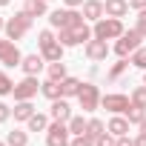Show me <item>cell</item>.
<instances>
[{
	"instance_id": "4",
	"label": "cell",
	"mask_w": 146,
	"mask_h": 146,
	"mask_svg": "<svg viewBox=\"0 0 146 146\" xmlns=\"http://www.w3.org/2000/svg\"><path fill=\"white\" fill-rule=\"evenodd\" d=\"M140 40H143V35H140L137 29L123 32V35L117 37V43H115V54H117V57H129L135 49H140Z\"/></svg>"
},
{
	"instance_id": "20",
	"label": "cell",
	"mask_w": 146,
	"mask_h": 146,
	"mask_svg": "<svg viewBox=\"0 0 146 146\" xmlns=\"http://www.w3.org/2000/svg\"><path fill=\"white\" fill-rule=\"evenodd\" d=\"M26 126H29V132H46V129H49V117L40 115V112H35V115L26 120Z\"/></svg>"
},
{
	"instance_id": "22",
	"label": "cell",
	"mask_w": 146,
	"mask_h": 146,
	"mask_svg": "<svg viewBox=\"0 0 146 146\" xmlns=\"http://www.w3.org/2000/svg\"><path fill=\"white\" fill-rule=\"evenodd\" d=\"M46 3H49V0H26L23 12H29L32 17H43L46 15Z\"/></svg>"
},
{
	"instance_id": "42",
	"label": "cell",
	"mask_w": 146,
	"mask_h": 146,
	"mask_svg": "<svg viewBox=\"0 0 146 146\" xmlns=\"http://www.w3.org/2000/svg\"><path fill=\"white\" fill-rule=\"evenodd\" d=\"M6 29V20H3V15H0V32H3Z\"/></svg>"
},
{
	"instance_id": "16",
	"label": "cell",
	"mask_w": 146,
	"mask_h": 146,
	"mask_svg": "<svg viewBox=\"0 0 146 146\" xmlns=\"http://www.w3.org/2000/svg\"><path fill=\"white\" fill-rule=\"evenodd\" d=\"M12 115H15V120H29V117L35 115L32 100H17V103H15V109H12Z\"/></svg>"
},
{
	"instance_id": "39",
	"label": "cell",
	"mask_w": 146,
	"mask_h": 146,
	"mask_svg": "<svg viewBox=\"0 0 146 146\" xmlns=\"http://www.w3.org/2000/svg\"><path fill=\"white\" fill-rule=\"evenodd\" d=\"M63 3H66L69 9H78V6H83V3H86V0H63Z\"/></svg>"
},
{
	"instance_id": "1",
	"label": "cell",
	"mask_w": 146,
	"mask_h": 146,
	"mask_svg": "<svg viewBox=\"0 0 146 146\" xmlns=\"http://www.w3.org/2000/svg\"><path fill=\"white\" fill-rule=\"evenodd\" d=\"M92 32H95V37H98V40H117L126 29H123L120 17H106V15H103V17L95 23V29H92Z\"/></svg>"
},
{
	"instance_id": "35",
	"label": "cell",
	"mask_w": 146,
	"mask_h": 146,
	"mask_svg": "<svg viewBox=\"0 0 146 146\" xmlns=\"http://www.w3.org/2000/svg\"><path fill=\"white\" fill-rule=\"evenodd\" d=\"M135 29L146 37V9H140V12H137V26H135Z\"/></svg>"
},
{
	"instance_id": "26",
	"label": "cell",
	"mask_w": 146,
	"mask_h": 146,
	"mask_svg": "<svg viewBox=\"0 0 146 146\" xmlns=\"http://www.w3.org/2000/svg\"><path fill=\"white\" fill-rule=\"evenodd\" d=\"M49 78H52V80H63V78H66V63H63V60L49 63Z\"/></svg>"
},
{
	"instance_id": "5",
	"label": "cell",
	"mask_w": 146,
	"mask_h": 146,
	"mask_svg": "<svg viewBox=\"0 0 146 146\" xmlns=\"http://www.w3.org/2000/svg\"><path fill=\"white\" fill-rule=\"evenodd\" d=\"M72 132H69V126L66 123H60V120H52L49 123V129H46V146H69L72 143V137H69Z\"/></svg>"
},
{
	"instance_id": "2",
	"label": "cell",
	"mask_w": 146,
	"mask_h": 146,
	"mask_svg": "<svg viewBox=\"0 0 146 146\" xmlns=\"http://www.w3.org/2000/svg\"><path fill=\"white\" fill-rule=\"evenodd\" d=\"M86 17L80 15V12H75V9H54L52 15H49V23L54 26V29H75V26H80Z\"/></svg>"
},
{
	"instance_id": "18",
	"label": "cell",
	"mask_w": 146,
	"mask_h": 146,
	"mask_svg": "<svg viewBox=\"0 0 146 146\" xmlns=\"http://www.w3.org/2000/svg\"><path fill=\"white\" fill-rule=\"evenodd\" d=\"M63 49H66V46H63L60 40H54L52 46H46V49H40V52H43L46 63H54V60H63Z\"/></svg>"
},
{
	"instance_id": "41",
	"label": "cell",
	"mask_w": 146,
	"mask_h": 146,
	"mask_svg": "<svg viewBox=\"0 0 146 146\" xmlns=\"http://www.w3.org/2000/svg\"><path fill=\"white\" fill-rule=\"evenodd\" d=\"M140 132H146V115H143V120H140Z\"/></svg>"
},
{
	"instance_id": "25",
	"label": "cell",
	"mask_w": 146,
	"mask_h": 146,
	"mask_svg": "<svg viewBox=\"0 0 146 146\" xmlns=\"http://www.w3.org/2000/svg\"><path fill=\"white\" fill-rule=\"evenodd\" d=\"M6 143H9V146H26V143H29V135L20 132V129H15V132L6 135Z\"/></svg>"
},
{
	"instance_id": "9",
	"label": "cell",
	"mask_w": 146,
	"mask_h": 146,
	"mask_svg": "<svg viewBox=\"0 0 146 146\" xmlns=\"http://www.w3.org/2000/svg\"><path fill=\"white\" fill-rule=\"evenodd\" d=\"M0 63L9 66V69L23 63V54H20V49H17L15 40H6V43H3V49H0Z\"/></svg>"
},
{
	"instance_id": "15",
	"label": "cell",
	"mask_w": 146,
	"mask_h": 146,
	"mask_svg": "<svg viewBox=\"0 0 146 146\" xmlns=\"http://www.w3.org/2000/svg\"><path fill=\"white\" fill-rule=\"evenodd\" d=\"M103 9H106V17H123L129 12V0H106Z\"/></svg>"
},
{
	"instance_id": "11",
	"label": "cell",
	"mask_w": 146,
	"mask_h": 146,
	"mask_svg": "<svg viewBox=\"0 0 146 146\" xmlns=\"http://www.w3.org/2000/svg\"><path fill=\"white\" fill-rule=\"evenodd\" d=\"M106 54H109V43H106V40L92 37V40L86 43V57H89V60H106Z\"/></svg>"
},
{
	"instance_id": "29",
	"label": "cell",
	"mask_w": 146,
	"mask_h": 146,
	"mask_svg": "<svg viewBox=\"0 0 146 146\" xmlns=\"http://www.w3.org/2000/svg\"><path fill=\"white\" fill-rule=\"evenodd\" d=\"M57 40L69 49V46H78V37H75V32L72 29H60V35H57Z\"/></svg>"
},
{
	"instance_id": "14",
	"label": "cell",
	"mask_w": 146,
	"mask_h": 146,
	"mask_svg": "<svg viewBox=\"0 0 146 146\" xmlns=\"http://www.w3.org/2000/svg\"><path fill=\"white\" fill-rule=\"evenodd\" d=\"M129 120H126V115H115L112 120H109V126H106V132H112L115 137H123V135H129Z\"/></svg>"
},
{
	"instance_id": "43",
	"label": "cell",
	"mask_w": 146,
	"mask_h": 146,
	"mask_svg": "<svg viewBox=\"0 0 146 146\" xmlns=\"http://www.w3.org/2000/svg\"><path fill=\"white\" fill-rule=\"evenodd\" d=\"M9 3H12V0H0V6H9Z\"/></svg>"
},
{
	"instance_id": "34",
	"label": "cell",
	"mask_w": 146,
	"mask_h": 146,
	"mask_svg": "<svg viewBox=\"0 0 146 146\" xmlns=\"http://www.w3.org/2000/svg\"><path fill=\"white\" fill-rule=\"evenodd\" d=\"M69 146H95V140H92L89 135H75Z\"/></svg>"
},
{
	"instance_id": "38",
	"label": "cell",
	"mask_w": 146,
	"mask_h": 146,
	"mask_svg": "<svg viewBox=\"0 0 146 146\" xmlns=\"http://www.w3.org/2000/svg\"><path fill=\"white\" fill-rule=\"evenodd\" d=\"M129 6H132V9H137V12H140V9H146V0H129Z\"/></svg>"
},
{
	"instance_id": "27",
	"label": "cell",
	"mask_w": 146,
	"mask_h": 146,
	"mask_svg": "<svg viewBox=\"0 0 146 146\" xmlns=\"http://www.w3.org/2000/svg\"><path fill=\"white\" fill-rule=\"evenodd\" d=\"M143 115H146V109H140V106H135V103L126 109V120H129V123H135V126H140Z\"/></svg>"
},
{
	"instance_id": "32",
	"label": "cell",
	"mask_w": 146,
	"mask_h": 146,
	"mask_svg": "<svg viewBox=\"0 0 146 146\" xmlns=\"http://www.w3.org/2000/svg\"><path fill=\"white\" fill-rule=\"evenodd\" d=\"M54 40H57V37H54V35H52L49 29H43V32L37 35V43H40V49H46V46H52Z\"/></svg>"
},
{
	"instance_id": "31",
	"label": "cell",
	"mask_w": 146,
	"mask_h": 146,
	"mask_svg": "<svg viewBox=\"0 0 146 146\" xmlns=\"http://www.w3.org/2000/svg\"><path fill=\"white\" fill-rule=\"evenodd\" d=\"M126 66H129V60H126V57H120V60H117V63L112 66V72H109V78H112V80H115V78H120L123 72H126Z\"/></svg>"
},
{
	"instance_id": "28",
	"label": "cell",
	"mask_w": 146,
	"mask_h": 146,
	"mask_svg": "<svg viewBox=\"0 0 146 146\" xmlns=\"http://www.w3.org/2000/svg\"><path fill=\"white\" fill-rule=\"evenodd\" d=\"M12 92H15V83H12V78L6 75L3 69H0V95L6 98V95H12Z\"/></svg>"
},
{
	"instance_id": "23",
	"label": "cell",
	"mask_w": 146,
	"mask_h": 146,
	"mask_svg": "<svg viewBox=\"0 0 146 146\" xmlns=\"http://www.w3.org/2000/svg\"><path fill=\"white\" fill-rule=\"evenodd\" d=\"M103 132H106V123H103V120H98V117H92V120H89V126H86V135H89L92 140H98Z\"/></svg>"
},
{
	"instance_id": "7",
	"label": "cell",
	"mask_w": 146,
	"mask_h": 146,
	"mask_svg": "<svg viewBox=\"0 0 146 146\" xmlns=\"http://www.w3.org/2000/svg\"><path fill=\"white\" fill-rule=\"evenodd\" d=\"M78 100H80V109H83V112H95V109L100 106V92H98V86H95V83H83L80 92H78Z\"/></svg>"
},
{
	"instance_id": "6",
	"label": "cell",
	"mask_w": 146,
	"mask_h": 146,
	"mask_svg": "<svg viewBox=\"0 0 146 146\" xmlns=\"http://www.w3.org/2000/svg\"><path fill=\"white\" fill-rule=\"evenodd\" d=\"M40 92V83H37V75H26L20 83H15V100H32L35 95Z\"/></svg>"
},
{
	"instance_id": "3",
	"label": "cell",
	"mask_w": 146,
	"mask_h": 146,
	"mask_svg": "<svg viewBox=\"0 0 146 146\" xmlns=\"http://www.w3.org/2000/svg\"><path fill=\"white\" fill-rule=\"evenodd\" d=\"M29 29H32V15L29 12H17L15 17L6 20V29L3 32H6V40H20Z\"/></svg>"
},
{
	"instance_id": "30",
	"label": "cell",
	"mask_w": 146,
	"mask_h": 146,
	"mask_svg": "<svg viewBox=\"0 0 146 146\" xmlns=\"http://www.w3.org/2000/svg\"><path fill=\"white\" fill-rule=\"evenodd\" d=\"M132 103L140 106V109H146V86H137V89L132 92Z\"/></svg>"
},
{
	"instance_id": "17",
	"label": "cell",
	"mask_w": 146,
	"mask_h": 146,
	"mask_svg": "<svg viewBox=\"0 0 146 146\" xmlns=\"http://www.w3.org/2000/svg\"><path fill=\"white\" fill-rule=\"evenodd\" d=\"M80 86H83V83H80L78 78H69V75H66V78L60 80V89H63V98H78Z\"/></svg>"
},
{
	"instance_id": "40",
	"label": "cell",
	"mask_w": 146,
	"mask_h": 146,
	"mask_svg": "<svg viewBox=\"0 0 146 146\" xmlns=\"http://www.w3.org/2000/svg\"><path fill=\"white\" fill-rule=\"evenodd\" d=\"M135 146H146V132H137V137H135Z\"/></svg>"
},
{
	"instance_id": "45",
	"label": "cell",
	"mask_w": 146,
	"mask_h": 146,
	"mask_svg": "<svg viewBox=\"0 0 146 146\" xmlns=\"http://www.w3.org/2000/svg\"><path fill=\"white\" fill-rule=\"evenodd\" d=\"M3 43H6V40H0V49H3Z\"/></svg>"
},
{
	"instance_id": "24",
	"label": "cell",
	"mask_w": 146,
	"mask_h": 146,
	"mask_svg": "<svg viewBox=\"0 0 146 146\" xmlns=\"http://www.w3.org/2000/svg\"><path fill=\"white\" fill-rule=\"evenodd\" d=\"M129 63H132L135 69H143V72H146V46L135 49V52L129 54Z\"/></svg>"
},
{
	"instance_id": "44",
	"label": "cell",
	"mask_w": 146,
	"mask_h": 146,
	"mask_svg": "<svg viewBox=\"0 0 146 146\" xmlns=\"http://www.w3.org/2000/svg\"><path fill=\"white\" fill-rule=\"evenodd\" d=\"M143 86H146V72H143Z\"/></svg>"
},
{
	"instance_id": "12",
	"label": "cell",
	"mask_w": 146,
	"mask_h": 146,
	"mask_svg": "<svg viewBox=\"0 0 146 146\" xmlns=\"http://www.w3.org/2000/svg\"><path fill=\"white\" fill-rule=\"evenodd\" d=\"M103 15H106L103 0H86V3H83V17H86V23H98Z\"/></svg>"
},
{
	"instance_id": "10",
	"label": "cell",
	"mask_w": 146,
	"mask_h": 146,
	"mask_svg": "<svg viewBox=\"0 0 146 146\" xmlns=\"http://www.w3.org/2000/svg\"><path fill=\"white\" fill-rule=\"evenodd\" d=\"M49 117H52V120H60V123H69V117H72V106H69V100H66V98L52 100Z\"/></svg>"
},
{
	"instance_id": "21",
	"label": "cell",
	"mask_w": 146,
	"mask_h": 146,
	"mask_svg": "<svg viewBox=\"0 0 146 146\" xmlns=\"http://www.w3.org/2000/svg\"><path fill=\"white\" fill-rule=\"evenodd\" d=\"M66 126H69V132H72V135H86V126H89V120H86L83 115H72Z\"/></svg>"
},
{
	"instance_id": "8",
	"label": "cell",
	"mask_w": 146,
	"mask_h": 146,
	"mask_svg": "<svg viewBox=\"0 0 146 146\" xmlns=\"http://www.w3.org/2000/svg\"><path fill=\"white\" fill-rule=\"evenodd\" d=\"M100 106H103L106 112H112V115H126V109L132 106V98L112 92V95H103V98H100Z\"/></svg>"
},
{
	"instance_id": "13",
	"label": "cell",
	"mask_w": 146,
	"mask_h": 146,
	"mask_svg": "<svg viewBox=\"0 0 146 146\" xmlns=\"http://www.w3.org/2000/svg\"><path fill=\"white\" fill-rule=\"evenodd\" d=\"M43 63H46L43 54H26L23 63H20V69L26 72V75H40V72H43Z\"/></svg>"
},
{
	"instance_id": "36",
	"label": "cell",
	"mask_w": 146,
	"mask_h": 146,
	"mask_svg": "<svg viewBox=\"0 0 146 146\" xmlns=\"http://www.w3.org/2000/svg\"><path fill=\"white\" fill-rule=\"evenodd\" d=\"M9 117H12V109H9L6 103H0V123H6Z\"/></svg>"
},
{
	"instance_id": "33",
	"label": "cell",
	"mask_w": 146,
	"mask_h": 146,
	"mask_svg": "<svg viewBox=\"0 0 146 146\" xmlns=\"http://www.w3.org/2000/svg\"><path fill=\"white\" fill-rule=\"evenodd\" d=\"M95 143H98V146H117V137H115L112 132H103V135H100Z\"/></svg>"
},
{
	"instance_id": "37",
	"label": "cell",
	"mask_w": 146,
	"mask_h": 146,
	"mask_svg": "<svg viewBox=\"0 0 146 146\" xmlns=\"http://www.w3.org/2000/svg\"><path fill=\"white\" fill-rule=\"evenodd\" d=\"M117 146H135V140L129 135H123V137H117Z\"/></svg>"
},
{
	"instance_id": "19",
	"label": "cell",
	"mask_w": 146,
	"mask_h": 146,
	"mask_svg": "<svg viewBox=\"0 0 146 146\" xmlns=\"http://www.w3.org/2000/svg\"><path fill=\"white\" fill-rule=\"evenodd\" d=\"M40 92L49 98V100H57V98H63V89H60V80H46V83H40Z\"/></svg>"
}]
</instances>
